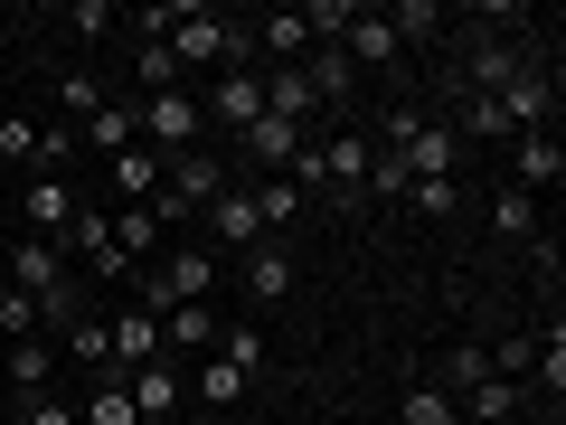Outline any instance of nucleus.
<instances>
[{
    "label": "nucleus",
    "instance_id": "obj_1",
    "mask_svg": "<svg viewBox=\"0 0 566 425\" xmlns=\"http://www.w3.org/2000/svg\"><path fill=\"white\" fill-rule=\"evenodd\" d=\"M255 114H264V66H227V76H208L199 123H218V133H245Z\"/></svg>",
    "mask_w": 566,
    "mask_h": 425
},
{
    "label": "nucleus",
    "instance_id": "obj_2",
    "mask_svg": "<svg viewBox=\"0 0 566 425\" xmlns=\"http://www.w3.org/2000/svg\"><path fill=\"white\" fill-rule=\"evenodd\" d=\"M0 283H10V293H29V303H48L57 283H76V265H66V246H39V237H20L10 256H0Z\"/></svg>",
    "mask_w": 566,
    "mask_h": 425
},
{
    "label": "nucleus",
    "instance_id": "obj_3",
    "mask_svg": "<svg viewBox=\"0 0 566 425\" xmlns=\"http://www.w3.org/2000/svg\"><path fill=\"white\" fill-rule=\"evenodd\" d=\"M510 189H528V199H547V189L566 180V142L557 133H510Z\"/></svg>",
    "mask_w": 566,
    "mask_h": 425
},
{
    "label": "nucleus",
    "instance_id": "obj_4",
    "mask_svg": "<svg viewBox=\"0 0 566 425\" xmlns=\"http://www.w3.org/2000/svg\"><path fill=\"white\" fill-rule=\"evenodd\" d=\"M199 218H208V237H218V246H274V237H264V208H255V180H227Z\"/></svg>",
    "mask_w": 566,
    "mask_h": 425
},
{
    "label": "nucleus",
    "instance_id": "obj_5",
    "mask_svg": "<svg viewBox=\"0 0 566 425\" xmlns=\"http://www.w3.org/2000/svg\"><path fill=\"white\" fill-rule=\"evenodd\" d=\"M312 162H322V189L368 199V162H378V142H368V133H331V142H312Z\"/></svg>",
    "mask_w": 566,
    "mask_h": 425
},
{
    "label": "nucleus",
    "instance_id": "obj_6",
    "mask_svg": "<svg viewBox=\"0 0 566 425\" xmlns=\"http://www.w3.org/2000/svg\"><path fill=\"white\" fill-rule=\"evenodd\" d=\"M66 265H85L95 283H104V274H133V265L114 256V218H104L95 199H85V208H76V227H66Z\"/></svg>",
    "mask_w": 566,
    "mask_h": 425
},
{
    "label": "nucleus",
    "instance_id": "obj_7",
    "mask_svg": "<svg viewBox=\"0 0 566 425\" xmlns=\"http://www.w3.org/2000/svg\"><path fill=\"white\" fill-rule=\"evenodd\" d=\"M528 58H538V48H520V39H472L463 48V95H501Z\"/></svg>",
    "mask_w": 566,
    "mask_h": 425
},
{
    "label": "nucleus",
    "instance_id": "obj_8",
    "mask_svg": "<svg viewBox=\"0 0 566 425\" xmlns=\"http://www.w3.org/2000/svg\"><path fill=\"white\" fill-rule=\"evenodd\" d=\"M491 237H501V246H520V256H538V246H547V237H538V199L501 180V189H491Z\"/></svg>",
    "mask_w": 566,
    "mask_h": 425
},
{
    "label": "nucleus",
    "instance_id": "obj_9",
    "mask_svg": "<svg viewBox=\"0 0 566 425\" xmlns=\"http://www.w3.org/2000/svg\"><path fill=\"white\" fill-rule=\"evenodd\" d=\"M133 406H142V425H170L189 406V379L170 360H151V369H133Z\"/></svg>",
    "mask_w": 566,
    "mask_h": 425
},
{
    "label": "nucleus",
    "instance_id": "obj_10",
    "mask_svg": "<svg viewBox=\"0 0 566 425\" xmlns=\"http://www.w3.org/2000/svg\"><path fill=\"white\" fill-rule=\"evenodd\" d=\"M331 48H340V58L359 66V76H368V66H397V29H387V10H359V20H349Z\"/></svg>",
    "mask_w": 566,
    "mask_h": 425
},
{
    "label": "nucleus",
    "instance_id": "obj_11",
    "mask_svg": "<svg viewBox=\"0 0 566 425\" xmlns=\"http://www.w3.org/2000/svg\"><path fill=\"white\" fill-rule=\"evenodd\" d=\"M245 303L255 312L293 303V256H283V246H245Z\"/></svg>",
    "mask_w": 566,
    "mask_h": 425
},
{
    "label": "nucleus",
    "instance_id": "obj_12",
    "mask_svg": "<svg viewBox=\"0 0 566 425\" xmlns=\"http://www.w3.org/2000/svg\"><path fill=\"white\" fill-rule=\"evenodd\" d=\"M0 379L20 387V397L57 387V341H48V331H39V341H10V350H0Z\"/></svg>",
    "mask_w": 566,
    "mask_h": 425
},
{
    "label": "nucleus",
    "instance_id": "obj_13",
    "mask_svg": "<svg viewBox=\"0 0 566 425\" xmlns=\"http://www.w3.org/2000/svg\"><path fill=\"white\" fill-rule=\"evenodd\" d=\"M104 331H114V369H123V379H133V369H151V360H161V322H151V312H114V322H104Z\"/></svg>",
    "mask_w": 566,
    "mask_h": 425
},
{
    "label": "nucleus",
    "instance_id": "obj_14",
    "mask_svg": "<svg viewBox=\"0 0 566 425\" xmlns=\"http://www.w3.org/2000/svg\"><path fill=\"white\" fill-rule=\"evenodd\" d=\"M293 66H303L312 104H349V95H359V66H349L340 48H303V58H293Z\"/></svg>",
    "mask_w": 566,
    "mask_h": 425
},
{
    "label": "nucleus",
    "instance_id": "obj_15",
    "mask_svg": "<svg viewBox=\"0 0 566 425\" xmlns=\"http://www.w3.org/2000/svg\"><path fill=\"white\" fill-rule=\"evenodd\" d=\"M218 303H170L161 312V360H170V350H218Z\"/></svg>",
    "mask_w": 566,
    "mask_h": 425
},
{
    "label": "nucleus",
    "instance_id": "obj_16",
    "mask_svg": "<svg viewBox=\"0 0 566 425\" xmlns=\"http://www.w3.org/2000/svg\"><path fill=\"white\" fill-rule=\"evenodd\" d=\"M104 189H114L123 208H142L151 189H161V152H142V142H133V152H114V162H104Z\"/></svg>",
    "mask_w": 566,
    "mask_h": 425
},
{
    "label": "nucleus",
    "instance_id": "obj_17",
    "mask_svg": "<svg viewBox=\"0 0 566 425\" xmlns=\"http://www.w3.org/2000/svg\"><path fill=\"white\" fill-rule=\"evenodd\" d=\"M76 425H142V406H133V379H123V369H95V397L76 406Z\"/></svg>",
    "mask_w": 566,
    "mask_h": 425
},
{
    "label": "nucleus",
    "instance_id": "obj_18",
    "mask_svg": "<svg viewBox=\"0 0 566 425\" xmlns=\"http://www.w3.org/2000/svg\"><path fill=\"white\" fill-rule=\"evenodd\" d=\"M161 218H151V208H114V256L123 265H133V274H142V256H161Z\"/></svg>",
    "mask_w": 566,
    "mask_h": 425
},
{
    "label": "nucleus",
    "instance_id": "obj_19",
    "mask_svg": "<svg viewBox=\"0 0 566 425\" xmlns=\"http://www.w3.org/2000/svg\"><path fill=\"white\" fill-rule=\"evenodd\" d=\"M57 360H76L85 379H95V369H114V331L85 312V322H66V331H57Z\"/></svg>",
    "mask_w": 566,
    "mask_h": 425
},
{
    "label": "nucleus",
    "instance_id": "obj_20",
    "mask_svg": "<svg viewBox=\"0 0 566 425\" xmlns=\"http://www.w3.org/2000/svg\"><path fill=\"white\" fill-rule=\"evenodd\" d=\"M453 406H463V425H510V416H520V387H510V379H482V387H472V397H453Z\"/></svg>",
    "mask_w": 566,
    "mask_h": 425
},
{
    "label": "nucleus",
    "instance_id": "obj_21",
    "mask_svg": "<svg viewBox=\"0 0 566 425\" xmlns=\"http://www.w3.org/2000/svg\"><path fill=\"white\" fill-rule=\"evenodd\" d=\"M76 133L95 142V162H114V152H133V104H95V114H85Z\"/></svg>",
    "mask_w": 566,
    "mask_h": 425
},
{
    "label": "nucleus",
    "instance_id": "obj_22",
    "mask_svg": "<svg viewBox=\"0 0 566 425\" xmlns=\"http://www.w3.org/2000/svg\"><path fill=\"white\" fill-rule=\"evenodd\" d=\"M482 379H501V369H491V341H453V360H444V397H472Z\"/></svg>",
    "mask_w": 566,
    "mask_h": 425
},
{
    "label": "nucleus",
    "instance_id": "obj_23",
    "mask_svg": "<svg viewBox=\"0 0 566 425\" xmlns=\"http://www.w3.org/2000/svg\"><path fill=\"white\" fill-rule=\"evenodd\" d=\"M528 387H538L547 406H566V331L547 322V341H538V360H528Z\"/></svg>",
    "mask_w": 566,
    "mask_h": 425
},
{
    "label": "nucleus",
    "instance_id": "obj_24",
    "mask_svg": "<svg viewBox=\"0 0 566 425\" xmlns=\"http://www.w3.org/2000/svg\"><path fill=\"white\" fill-rule=\"evenodd\" d=\"M133 76H142V95H170V85H180V58H170V39H133Z\"/></svg>",
    "mask_w": 566,
    "mask_h": 425
},
{
    "label": "nucleus",
    "instance_id": "obj_25",
    "mask_svg": "<svg viewBox=\"0 0 566 425\" xmlns=\"http://www.w3.org/2000/svg\"><path fill=\"white\" fill-rule=\"evenodd\" d=\"M237 397H245V369H227L218 350H208V369H199V416H227Z\"/></svg>",
    "mask_w": 566,
    "mask_h": 425
},
{
    "label": "nucleus",
    "instance_id": "obj_26",
    "mask_svg": "<svg viewBox=\"0 0 566 425\" xmlns=\"http://www.w3.org/2000/svg\"><path fill=\"white\" fill-rule=\"evenodd\" d=\"M255 208H264V237L283 246V227L303 218V189H293V180H255Z\"/></svg>",
    "mask_w": 566,
    "mask_h": 425
},
{
    "label": "nucleus",
    "instance_id": "obj_27",
    "mask_svg": "<svg viewBox=\"0 0 566 425\" xmlns=\"http://www.w3.org/2000/svg\"><path fill=\"white\" fill-rule=\"evenodd\" d=\"M39 123H29V114H0V162H20V170H39Z\"/></svg>",
    "mask_w": 566,
    "mask_h": 425
},
{
    "label": "nucleus",
    "instance_id": "obj_28",
    "mask_svg": "<svg viewBox=\"0 0 566 425\" xmlns=\"http://www.w3.org/2000/svg\"><path fill=\"white\" fill-rule=\"evenodd\" d=\"M387 29H397V48H416V39H434V29H444V10H434V0H397V10H387Z\"/></svg>",
    "mask_w": 566,
    "mask_h": 425
},
{
    "label": "nucleus",
    "instance_id": "obj_29",
    "mask_svg": "<svg viewBox=\"0 0 566 425\" xmlns=\"http://www.w3.org/2000/svg\"><path fill=\"white\" fill-rule=\"evenodd\" d=\"M397 416H406V425H453L463 406H453L444 387H406V397H397Z\"/></svg>",
    "mask_w": 566,
    "mask_h": 425
},
{
    "label": "nucleus",
    "instance_id": "obj_30",
    "mask_svg": "<svg viewBox=\"0 0 566 425\" xmlns=\"http://www.w3.org/2000/svg\"><path fill=\"white\" fill-rule=\"evenodd\" d=\"M218 360L255 379V369H264V331H245V322H237V331H218Z\"/></svg>",
    "mask_w": 566,
    "mask_h": 425
},
{
    "label": "nucleus",
    "instance_id": "obj_31",
    "mask_svg": "<svg viewBox=\"0 0 566 425\" xmlns=\"http://www.w3.org/2000/svg\"><path fill=\"white\" fill-rule=\"evenodd\" d=\"M66 29H76V39H104V29H123V10H114V0H76Z\"/></svg>",
    "mask_w": 566,
    "mask_h": 425
},
{
    "label": "nucleus",
    "instance_id": "obj_32",
    "mask_svg": "<svg viewBox=\"0 0 566 425\" xmlns=\"http://www.w3.org/2000/svg\"><path fill=\"white\" fill-rule=\"evenodd\" d=\"M406 199H416L424 218H453V208H463V180H416V189H406Z\"/></svg>",
    "mask_w": 566,
    "mask_h": 425
},
{
    "label": "nucleus",
    "instance_id": "obj_33",
    "mask_svg": "<svg viewBox=\"0 0 566 425\" xmlns=\"http://www.w3.org/2000/svg\"><path fill=\"white\" fill-rule=\"evenodd\" d=\"M57 104H66V114H76V123H85V114H95V104H114V95H104V85H95V76H57Z\"/></svg>",
    "mask_w": 566,
    "mask_h": 425
},
{
    "label": "nucleus",
    "instance_id": "obj_34",
    "mask_svg": "<svg viewBox=\"0 0 566 425\" xmlns=\"http://www.w3.org/2000/svg\"><path fill=\"white\" fill-rule=\"evenodd\" d=\"M20 425H76V406H66L57 387H39V397H20Z\"/></svg>",
    "mask_w": 566,
    "mask_h": 425
},
{
    "label": "nucleus",
    "instance_id": "obj_35",
    "mask_svg": "<svg viewBox=\"0 0 566 425\" xmlns=\"http://www.w3.org/2000/svg\"><path fill=\"white\" fill-rule=\"evenodd\" d=\"M0 218H10V180H0Z\"/></svg>",
    "mask_w": 566,
    "mask_h": 425
},
{
    "label": "nucleus",
    "instance_id": "obj_36",
    "mask_svg": "<svg viewBox=\"0 0 566 425\" xmlns=\"http://www.w3.org/2000/svg\"><path fill=\"white\" fill-rule=\"evenodd\" d=\"M453 425H463V416H453Z\"/></svg>",
    "mask_w": 566,
    "mask_h": 425
}]
</instances>
